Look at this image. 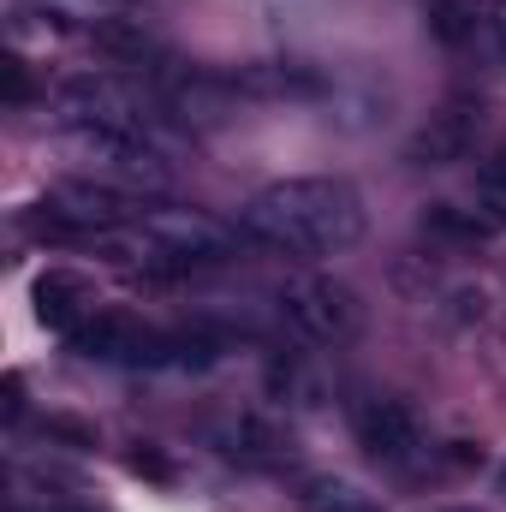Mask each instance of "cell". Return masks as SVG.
Returning a JSON list of instances; mask_svg holds the SVG:
<instances>
[{
  "instance_id": "1",
  "label": "cell",
  "mask_w": 506,
  "mask_h": 512,
  "mask_svg": "<svg viewBox=\"0 0 506 512\" xmlns=\"http://www.w3.org/2000/svg\"><path fill=\"white\" fill-rule=\"evenodd\" d=\"M239 233L274 256H340L364 239V197L346 179H280L256 191Z\"/></svg>"
},
{
  "instance_id": "2",
  "label": "cell",
  "mask_w": 506,
  "mask_h": 512,
  "mask_svg": "<svg viewBox=\"0 0 506 512\" xmlns=\"http://www.w3.org/2000/svg\"><path fill=\"white\" fill-rule=\"evenodd\" d=\"M54 108L66 126H108V131H131L161 143L167 137V102L161 90H143L137 78H114V72H78L54 90Z\"/></svg>"
},
{
  "instance_id": "3",
  "label": "cell",
  "mask_w": 506,
  "mask_h": 512,
  "mask_svg": "<svg viewBox=\"0 0 506 512\" xmlns=\"http://www.w3.org/2000/svg\"><path fill=\"white\" fill-rule=\"evenodd\" d=\"M60 149L84 167V179L114 185V191H126V197H161V191L173 185L167 149H161V143H149V137H131V131L66 126Z\"/></svg>"
},
{
  "instance_id": "4",
  "label": "cell",
  "mask_w": 506,
  "mask_h": 512,
  "mask_svg": "<svg viewBox=\"0 0 506 512\" xmlns=\"http://www.w3.org/2000/svg\"><path fill=\"white\" fill-rule=\"evenodd\" d=\"M274 310H280L286 334L310 352H334V346L358 340V328H364L358 292L334 274H286L274 292Z\"/></svg>"
},
{
  "instance_id": "5",
  "label": "cell",
  "mask_w": 506,
  "mask_h": 512,
  "mask_svg": "<svg viewBox=\"0 0 506 512\" xmlns=\"http://www.w3.org/2000/svg\"><path fill=\"white\" fill-rule=\"evenodd\" d=\"M143 239H149V256L143 268L155 274H191V268H221L239 256V227L215 221V215H197V209H149L143 221Z\"/></svg>"
},
{
  "instance_id": "6",
  "label": "cell",
  "mask_w": 506,
  "mask_h": 512,
  "mask_svg": "<svg viewBox=\"0 0 506 512\" xmlns=\"http://www.w3.org/2000/svg\"><path fill=\"white\" fill-rule=\"evenodd\" d=\"M72 346L96 364H120V370H149V364H173V334L167 328H149L143 316L131 310H96Z\"/></svg>"
},
{
  "instance_id": "7",
  "label": "cell",
  "mask_w": 506,
  "mask_h": 512,
  "mask_svg": "<svg viewBox=\"0 0 506 512\" xmlns=\"http://www.w3.org/2000/svg\"><path fill=\"white\" fill-rule=\"evenodd\" d=\"M477 126H483V108H477V102H447L441 114H429L423 126L411 131L405 161H411V167H453V161L471 155Z\"/></svg>"
},
{
  "instance_id": "8",
  "label": "cell",
  "mask_w": 506,
  "mask_h": 512,
  "mask_svg": "<svg viewBox=\"0 0 506 512\" xmlns=\"http://www.w3.org/2000/svg\"><path fill=\"white\" fill-rule=\"evenodd\" d=\"M358 447L381 459V465H411L423 453V429H417V411L405 399H370L358 411Z\"/></svg>"
},
{
  "instance_id": "9",
  "label": "cell",
  "mask_w": 506,
  "mask_h": 512,
  "mask_svg": "<svg viewBox=\"0 0 506 512\" xmlns=\"http://www.w3.org/2000/svg\"><path fill=\"white\" fill-rule=\"evenodd\" d=\"M215 447L233 459V465H251V471H268V465H286L292 459V435L280 423H268L262 411H239L215 429Z\"/></svg>"
},
{
  "instance_id": "10",
  "label": "cell",
  "mask_w": 506,
  "mask_h": 512,
  "mask_svg": "<svg viewBox=\"0 0 506 512\" xmlns=\"http://www.w3.org/2000/svg\"><path fill=\"white\" fill-rule=\"evenodd\" d=\"M30 298H36V322L54 328V334H78L90 322V310H96V286L84 274H72V268H48Z\"/></svg>"
},
{
  "instance_id": "11",
  "label": "cell",
  "mask_w": 506,
  "mask_h": 512,
  "mask_svg": "<svg viewBox=\"0 0 506 512\" xmlns=\"http://www.w3.org/2000/svg\"><path fill=\"white\" fill-rule=\"evenodd\" d=\"M90 42L114 60V66H131V72H149V78H161L173 60H167V42L143 24V18H102L96 30H90Z\"/></svg>"
},
{
  "instance_id": "12",
  "label": "cell",
  "mask_w": 506,
  "mask_h": 512,
  "mask_svg": "<svg viewBox=\"0 0 506 512\" xmlns=\"http://www.w3.org/2000/svg\"><path fill=\"white\" fill-rule=\"evenodd\" d=\"M483 24V0H429V36L441 48H465Z\"/></svg>"
},
{
  "instance_id": "13",
  "label": "cell",
  "mask_w": 506,
  "mask_h": 512,
  "mask_svg": "<svg viewBox=\"0 0 506 512\" xmlns=\"http://www.w3.org/2000/svg\"><path fill=\"white\" fill-rule=\"evenodd\" d=\"M477 203H483V215L506 227V143L483 161V173H477Z\"/></svg>"
},
{
  "instance_id": "14",
  "label": "cell",
  "mask_w": 506,
  "mask_h": 512,
  "mask_svg": "<svg viewBox=\"0 0 506 512\" xmlns=\"http://www.w3.org/2000/svg\"><path fill=\"white\" fill-rule=\"evenodd\" d=\"M0 90H6V102L18 108V102H30V66L18 60V54H6L0 60Z\"/></svg>"
},
{
  "instance_id": "15",
  "label": "cell",
  "mask_w": 506,
  "mask_h": 512,
  "mask_svg": "<svg viewBox=\"0 0 506 512\" xmlns=\"http://www.w3.org/2000/svg\"><path fill=\"white\" fill-rule=\"evenodd\" d=\"M131 471H143V477H155V483H167V477H173V465H167L161 453H149V447H137V453H131Z\"/></svg>"
},
{
  "instance_id": "16",
  "label": "cell",
  "mask_w": 506,
  "mask_h": 512,
  "mask_svg": "<svg viewBox=\"0 0 506 512\" xmlns=\"http://www.w3.org/2000/svg\"><path fill=\"white\" fill-rule=\"evenodd\" d=\"M18 417H24V382L6 376V423H18Z\"/></svg>"
},
{
  "instance_id": "17",
  "label": "cell",
  "mask_w": 506,
  "mask_h": 512,
  "mask_svg": "<svg viewBox=\"0 0 506 512\" xmlns=\"http://www.w3.org/2000/svg\"><path fill=\"white\" fill-rule=\"evenodd\" d=\"M489 24H495V36H501V48H506V0H495V12H489Z\"/></svg>"
},
{
  "instance_id": "18",
  "label": "cell",
  "mask_w": 506,
  "mask_h": 512,
  "mask_svg": "<svg viewBox=\"0 0 506 512\" xmlns=\"http://www.w3.org/2000/svg\"><path fill=\"white\" fill-rule=\"evenodd\" d=\"M358 512H376V507H358Z\"/></svg>"
},
{
  "instance_id": "19",
  "label": "cell",
  "mask_w": 506,
  "mask_h": 512,
  "mask_svg": "<svg viewBox=\"0 0 506 512\" xmlns=\"http://www.w3.org/2000/svg\"><path fill=\"white\" fill-rule=\"evenodd\" d=\"M501 489H506V477H501Z\"/></svg>"
},
{
  "instance_id": "20",
  "label": "cell",
  "mask_w": 506,
  "mask_h": 512,
  "mask_svg": "<svg viewBox=\"0 0 506 512\" xmlns=\"http://www.w3.org/2000/svg\"><path fill=\"white\" fill-rule=\"evenodd\" d=\"M459 512H471V507H459Z\"/></svg>"
}]
</instances>
